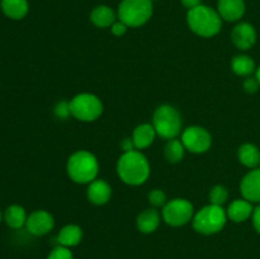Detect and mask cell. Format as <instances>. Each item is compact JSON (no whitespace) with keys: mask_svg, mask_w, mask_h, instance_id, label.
I'll use <instances>...</instances> for the list:
<instances>
[{"mask_svg":"<svg viewBox=\"0 0 260 259\" xmlns=\"http://www.w3.org/2000/svg\"><path fill=\"white\" fill-rule=\"evenodd\" d=\"M116 169L119 179L132 187L146 183L151 173L149 160L140 150L123 152L117 161Z\"/></svg>","mask_w":260,"mask_h":259,"instance_id":"cell-1","label":"cell"},{"mask_svg":"<svg viewBox=\"0 0 260 259\" xmlns=\"http://www.w3.org/2000/svg\"><path fill=\"white\" fill-rule=\"evenodd\" d=\"M187 23L194 35L203 38L215 37L222 28V18L217 10L203 4L188 10Z\"/></svg>","mask_w":260,"mask_h":259,"instance_id":"cell-2","label":"cell"},{"mask_svg":"<svg viewBox=\"0 0 260 259\" xmlns=\"http://www.w3.org/2000/svg\"><path fill=\"white\" fill-rule=\"evenodd\" d=\"M66 172L74 183L89 184L98 177L99 161L93 152L88 150H78L68 159Z\"/></svg>","mask_w":260,"mask_h":259,"instance_id":"cell-3","label":"cell"},{"mask_svg":"<svg viewBox=\"0 0 260 259\" xmlns=\"http://www.w3.org/2000/svg\"><path fill=\"white\" fill-rule=\"evenodd\" d=\"M228 222V213L223 206L210 203L194 213L192 220L193 229L202 235H215L222 231Z\"/></svg>","mask_w":260,"mask_h":259,"instance_id":"cell-4","label":"cell"},{"mask_svg":"<svg viewBox=\"0 0 260 259\" xmlns=\"http://www.w3.org/2000/svg\"><path fill=\"white\" fill-rule=\"evenodd\" d=\"M182 116L177 108L169 104L159 106L152 116V126L156 131L157 136L164 140L177 139L182 132Z\"/></svg>","mask_w":260,"mask_h":259,"instance_id":"cell-5","label":"cell"},{"mask_svg":"<svg viewBox=\"0 0 260 259\" xmlns=\"http://www.w3.org/2000/svg\"><path fill=\"white\" fill-rule=\"evenodd\" d=\"M152 0H122L118 5L117 15L121 22L129 28L142 27L152 17Z\"/></svg>","mask_w":260,"mask_h":259,"instance_id":"cell-6","label":"cell"},{"mask_svg":"<svg viewBox=\"0 0 260 259\" xmlns=\"http://www.w3.org/2000/svg\"><path fill=\"white\" fill-rule=\"evenodd\" d=\"M71 116L81 122H94L103 113V102L93 93H79L70 101Z\"/></svg>","mask_w":260,"mask_h":259,"instance_id":"cell-7","label":"cell"},{"mask_svg":"<svg viewBox=\"0 0 260 259\" xmlns=\"http://www.w3.org/2000/svg\"><path fill=\"white\" fill-rule=\"evenodd\" d=\"M194 207L185 198H173L162 207L161 217L165 223L172 228H182L193 220Z\"/></svg>","mask_w":260,"mask_h":259,"instance_id":"cell-8","label":"cell"},{"mask_svg":"<svg viewBox=\"0 0 260 259\" xmlns=\"http://www.w3.org/2000/svg\"><path fill=\"white\" fill-rule=\"evenodd\" d=\"M182 142L185 150L192 154H203L210 150L212 145V136L210 132L201 126H190L183 131Z\"/></svg>","mask_w":260,"mask_h":259,"instance_id":"cell-9","label":"cell"},{"mask_svg":"<svg viewBox=\"0 0 260 259\" xmlns=\"http://www.w3.org/2000/svg\"><path fill=\"white\" fill-rule=\"evenodd\" d=\"M25 228L28 233L35 236L47 235L55 228V218L48 211L36 210L28 216Z\"/></svg>","mask_w":260,"mask_h":259,"instance_id":"cell-10","label":"cell"},{"mask_svg":"<svg viewBox=\"0 0 260 259\" xmlns=\"http://www.w3.org/2000/svg\"><path fill=\"white\" fill-rule=\"evenodd\" d=\"M256 30L250 23L240 22L231 30V41L241 51H248L255 45Z\"/></svg>","mask_w":260,"mask_h":259,"instance_id":"cell-11","label":"cell"},{"mask_svg":"<svg viewBox=\"0 0 260 259\" xmlns=\"http://www.w3.org/2000/svg\"><path fill=\"white\" fill-rule=\"evenodd\" d=\"M240 192L243 198L251 203H260V168L246 173L240 183Z\"/></svg>","mask_w":260,"mask_h":259,"instance_id":"cell-12","label":"cell"},{"mask_svg":"<svg viewBox=\"0 0 260 259\" xmlns=\"http://www.w3.org/2000/svg\"><path fill=\"white\" fill-rule=\"evenodd\" d=\"M245 10L244 0H218L217 3L218 14L226 22H239L245 14Z\"/></svg>","mask_w":260,"mask_h":259,"instance_id":"cell-13","label":"cell"},{"mask_svg":"<svg viewBox=\"0 0 260 259\" xmlns=\"http://www.w3.org/2000/svg\"><path fill=\"white\" fill-rule=\"evenodd\" d=\"M86 197L90 203L95 206H103L109 202L112 197V187L104 179L93 180L88 184Z\"/></svg>","mask_w":260,"mask_h":259,"instance_id":"cell-14","label":"cell"},{"mask_svg":"<svg viewBox=\"0 0 260 259\" xmlns=\"http://www.w3.org/2000/svg\"><path fill=\"white\" fill-rule=\"evenodd\" d=\"M254 207L253 203L249 202L245 198H239V200L233 201V202L229 205L226 213H228L229 220L234 221L236 223H240L246 221L248 218H250L253 216Z\"/></svg>","mask_w":260,"mask_h":259,"instance_id":"cell-15","label":"cell"},{"mask_svg":"<svg viewBox=\"0 0 260 259\" xmlns=\"http://www.w3.org/2000/svg\"><path fill=\"white\" fill-rule=\"evenodd\" d=\"M161 222V215L156 208H146L136 218L137 230L142 234H152Z\"/></svg>","mask_w":260,"mask_h":259,"instance_id":"cell-16","label":"cell"},{"mask_svg":"<svg viewBox=\"0 0 260 259\" xmlns=\"http://www.w3.org/2000/svg\"><path fill=\"white\" fill-rule=\"evenodd\" d=\"M156 136L157 134L152 123H141L135 127L131 139L136 150H144L154 144Z\"/></svg>","mask_w":260,"mask_h":259,"instance_id":"cell-17","label":"cell"},{"mask_svg":"<svg viewBox=\"0 0 260 259\" xmlns=\"http://www.w3.org/2000/svg\"><path fill=\"white\" fill-rule=\"evenodd\" d=\"M0 8L5 17L13 20L23 19L29 12L28 0H0Z\"/></svg>","mask_w":260,"mask_h":259,"instance_id":"cell-18","label":"cell"},{"mask_svg":"<svg viewBox=\"0 0 260 259\" xmlns=\"http://www.w3.org/2000/svg\"><path fill=\"white\" fill-rule=\"evenodd\" d=\"M118 15L108 5H98L90 13V20L95 27L109 28L113 25Z\"/></svg>","mask_w":260,"mask_h":259,"instance_id":"cell-19","label":"cell"},{"mask_svg":"<svg viewBox=\"0 0 260 259\" xmlns=\"http://www.w3.org/2000/svg\"><path fill=\"white\" fill-rule=\"evenodd\" d=\"M81 240H83V230L80 226L75 225V223L65 225L57 235L58 245L66 246V248H74V246L79 245Z\"/></svg>","mask_w":260,"mask_h":259,"instance_id":"cell-20","label":"cell"},{"mask_svg":"<svg viewBox=\"0 0 260 259\" xmlns=\"http://www.w3.org/2000/svg\"><path fill=\"white\" fill-rule=\"evenodd\" d=\"M238 157L244 167L255 169L260 164V150L254 144H244L239 147Z\"/></svg>","mask_w":260,"mask_h":259,"instance_id":"cell-21","label":"cell"},{"mask_svg":"<svg viewBox=\"0 0 260 259\" xmlns=\"http://www.w3.org/2000/svg\"><path fill=\"white\" fill-rule=\"evenodd\" d=\"M27 212L19 205H12L4 211V221L10 229H20L27 222Z\"/></svg>","mask_w":260,"mask_h":259,"instance_id":"cell-22","label":"cell"},{"mask_svg":"<svg viewBox=\"0 0 260 259\" xmlns=\"http://www.w3.org/2000/svg\"><path fill=\"white\" fill-rule=\"evenodd\" d=\"M231 70L239 76H251L256 71L255 62L248 55H238L231 60Z\"/></svg>","mask_w":260,"mask_h":259,"instance_id":"cell-23","label":"cell"},{"mask_svg":"<svg viewBox=\"0 0 260 259\" xmlns=\"http://www.w3.org/2000/svg\"><path fill=\"white\" fill-rule=\"evenodd\" d=\"M185 151H187V150H185L182 140L172 139V140H168L167 145H165L164 156L168 163L177 164V163L182 161L183 157H184L185 155Z\"/></svg>","mask_w":260,"mask_h":259,"instance_id":"cell-24","label":"cell"},{"mask_svg":"<svg viewBox=\"0 0 260 259\" xmlns=\"http://www.w3.org/2000/svg\"><path fill=\"white\" fill-rule=\"evenodd\" d=\"M208 198H210V203L212 205L223 206L229 200V189L222 184L215 185L213 188H211Z\"/></svg>","mask_w":260,"mask_h":259,"instance_id":"cell-25","label":"cell"},{"mask_svg":"<svg viewBox=\"0 0 260 259\" xmlns=\"http://www.w3.org/2000/svg\"><path fill=\"white\" fill-rule=\"evenodd\" d=\"M147 198H149L150 205L154 208L164 207L165 203L168 202L167 195H165L164 190L161 189H152L151 192L149 193V196H147Z\"/></svg>","mask_w":260,"mask_h":259,"instance_id":"cell-26","label":"cell"},{"mask_svg":"<svg viewBox=\"0 0 260 259\" xmlns=\"http://www.w3.org/2000/svg\"><path fill=\"white\" fill-rule=\"evenodd\" d=\"M47 259H74V254L70 250V248L57 245L50 251V254L47 255Z\"/></svg>","mask_w":260,"mask_h":259,"instance_id":"cell-27","label":"cell"},{"mask_svg":"<svg viewBox=\"0 0 260 259\" xmlns=\"http://www.w3.org/2000/svg\"><path fill=\"white\" fill-rule=\"evenodd\" d=\"M53 114L56 118L58 119H68L71 116V109H70V102L61 101L56 103L53 107Z\"/></svg>","mask_w":260,"mask_h":259,"instance_id":"cell-28","label":"cell"},{"mask_svg":"<svg viewBox=\"0 0 260 259\" xmlns=\"http://www.w3.org/2000/svg\"><path fill=\"white\" fill-rule=\"evenodd\" d=\"M243 86L244 90H245L246 93L254 94L259 90L260 83L258 81V79H256V76H248V78L244 80Z\"/></svg>","mask_w":260,"mask_h":259,"instance_id":"cell-29","label":"cell"},{"mask_svg":"<svg viewBox=\"0 0 260 259\" xmlns=\"http://www.w3.org/2000/svg\"><path fill=\"white\" fill-rule=\"evenodd\" d=\"M128 28V25L124 24L123 22H121V20L118 19L113 23V25L111 27V30L114 36H117V37H122V36L126 35Z\"/></svg>","mask_w":260,"mask_h":259,"instance_id":"cell-30","label":"cell"},{"mask_svg":"<svg viewBox=\"0 0 260 259\" xmlns=\"http://www.w3.org/2000/svg\"><path fill=\"white\" fill-rule=\"evenodd\" d=\"M251 218H253L254 229H255L256 233L260 234V205L258 207L254 208V212H253V216H251Z\"/></svg>","mask_w":260,"mask_h":259,"instance_id":"cell-31","label":"cell"},{"mask_svg":"<svg viewBox=\"0 0 260 259\" xmlns=\"http://www.w3.org/2000/svg\"><path fill=\"white\" fill-rule=\"evenodd\" d=\"M121 149L123 150V152H128V151H132V150H136V147H135L134 141H132L131 137H126L124 140H122Z\"/></svg>","mask_w":260,"mask_h":259,"instance_id":"cell-32","label":"cell"},{"mask_svg":"<svg viewBox=\"0 0 260 259\" xmlns=\"http://www.w3.org/2000/svg\"><path fill=\"white\" fill-rule=\"evenodd\" d=\"M180 2H182V4L184 5L185 8H188V10L193 9V8L202 4V0H180Z\"/></svg>","mask_w":260,"mask_h":259,"instance_id":"cell-33","label":"cell"},{"mask_svg":"<svg viewBox=\"0 0 260 259\" xmlns=\"http://www.w3.org/2000/svg\"><path fill=\"white\" fill-rule=\"evenodd\" d=\"M255 76H256V79H258V81L260 83V65H259V68L256 69V71H255Z\"/></svg>","mask_w":260,"mask_h":259,"instance_id":"cell-34","label":"cell"},{"mask_svg":"<svg viewBox=\"0 0 260 259\" xmlns=\"http://www.w3.org/2000/svg\"><path fill=\"white\" fill-rule=\"evenodd\" d=\"M3 218H4V213H3V212H2V210H0V223H2Z\"/></svg>","mask_w":260,"mask_h":259,"instance_id":"cell-35","label":"cell"}]
</instances>
